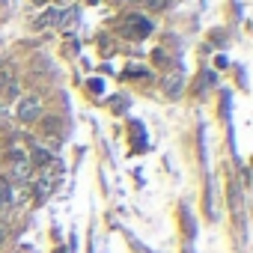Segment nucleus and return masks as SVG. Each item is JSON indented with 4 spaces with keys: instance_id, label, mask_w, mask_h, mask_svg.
I'll use <instances>...</instances> for the list:
<instances>
[{
    "instance_id": "obj_1",
    "label": "nucleus",
    "mask_w": 253,
    "mask_h": 253,
    "mask_svg": "<svg viewBox=\"0 0 253 253\" xmlns=\"http://www.w3.org/2000/svg\"><path fill=\"white\" fill-rule=\"evenodd\" d=\"M122 33L128 36V39H143V36L152 33V24L143 15H128V18H125V24H122Z\"/></svg>"
},
{
    "instance_id": "obj_2",
    "label": "nucleus",
    "mask_w": 253,
    "mask_h": 253,
    "mask_svg": "<svg viewBox=\"0 0 253 253\" xmlns=\"http://www.w3.org/2000/svg\"><path fill=\"white\" fill-rule=\"evenodd\" d=\"M39 110H42V98H39V95H24L21 104H18V119L33 122V119L39 116Z\"/></svg>"
},
{
    "instance_id": "obj_3",
    "label": "nucleus",
    "mask_w": 253,
    "mask_h": 253,
    "mask_svg": "<svg viewBox=\"0 0 253 253\" xmlns=\"http://www.w3.org/2000/svg\"><path fill=\"white\" fill-rule=\"evenodd\" d=\"M182 86H185V75H182V72H170V75L164 78V92H167V98H179V95H182Z\"/></svg>"
},
{
    "instance_id": "obj_4",
    "label": "nucleus",
    "mask_w": 253,
    "mask_h": 253,
    "mask_svg": "<svg viewBox=\"0 0 253 253\" xmlns=\"http://www.w3.org/2000/svg\"><path fill=\"white\" fill-rule=\"evenodd\" d=\"M9 176H12L15 182H27V179L33 176V164H30L27 158H15L12 167H9Z\"/></svg>"
},
{
    "instance_id": "obj_5",
    "label": "nucleus",
    "mask_w": 253,
    "mask_h": 253,
    "mask_svg": "<svg viewBox=\"0 0 253 253\" xmlns=\"http://www.w3.org/2000/svg\"><path fill=\"white\" fill-rule=\"evenodd\" d=\"M15 203V191H12V182L9 179H0V209H9Z\"/></svg>"
},
{
    "instance_id": "obj_6",
    "label": "nucleus",
    "mask_w": 253,
    "mask_h": 253,
    "mask_svg": "<svg viewBox=\"0 0 253 253\" xmlns=\"http://www.w3.org/2000/svg\"><path fill=\"white\" fill-rule=\"evenodd\" d=\"M78 15H81L78 9H66V12H60V18H57V24H60L63 30H72V27L78 24Z\"/></svg>"
},
{
    "instance_id": "obj_7",
    "label": "nucleus",
    "mask_w": 253,
    "mask_h": 253,
    "mask_svg": "<svg viewBox=\"0 0 253 253\" xmlns=\"http://www.w3.org/2000/svg\"><path fill=\"white\" fill-rule=\"evenodd\" d=\"M54 158H51V152H45V149H33V158H30V164H39V167H45V164H51Z\"/></svg>"
},
{
    "instance_id": "obj_8",
    "label": "nucleus",
    "mask_w": 253,
    "mask_h": 253,
    "mask_svg": "<svg viewBox=\"0 0 253 253\" xmlns=\"http://www.w3.org/2000/svg\"><path fill=\"white\" fill-rule=\"evenodd\" d=\"M60 18V9H48L45 15H39V21H36V27H51L54 21Z\"/></svg>"
},
{
    "instance_id": "obj_9",
    "label": "nucleus",
    "mask_w": 253,
    "mask_h": 253,
    "mask_svg": "<svg viewBox=\"0 0 253 253\" xmlns=\"http://www.w3.org/2000/svg\"><path fill=\"white\" fill-rule=\"evenodd\" d=\"M6 84H12V72L0 66V89H6Z\"/></svg>"
},
{
    "instance_id": "obj_10",
    "label": "nucleus",
    "mask_w": 253,
    "mask_h": 253,
    "mask_svg": "<svg viewBox=\"0 0 253 253\" xmlns=\"http://www.w3.org/2000/svg\"><path fill=\"white\" fill-rule=\"evenodd\" d=\"M149 6H152V9H164V6H167V0H149Z\"/></svg>"
},
{
    "instance_id": "obj_11",
    "label": "nucleus",
    "mask_w": 253,
    "mask_h": 253,
    "mask_svg": "<svg viewBox=\"0 0 253 253\" xmlns=\"http://www.w3.org/2000/svg\"><path fill=\"white\" fill-rule=\"evenodd\" d=\"M89 89H92V92H101L104 86H101V81H89Z\"/></svg>"
},
{
    "instance_id": "obj_12",
    "label": "nucleus",
    "mask_w": 253,
    "mask_h": 253,
    "mask_svg": "<svg viewBox=\"0 0 253 253\" xmlns=\"http://www.w3.org/2000/svg\"><path fill=\"white\" fill-rule=\"evenodd\" d=\"M3 235H6V232H3V226H0V241H3Z\"/></svg>"
}]
</instances>
